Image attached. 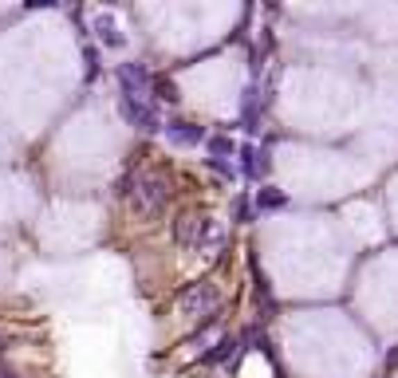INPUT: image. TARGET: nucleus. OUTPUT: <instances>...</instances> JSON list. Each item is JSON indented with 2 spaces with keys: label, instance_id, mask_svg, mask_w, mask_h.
<instances>
[{
  "label": "nucleus",
  "instance_id": "obj_14",
  "mask_svg": "<svg viewBox=\"0 0 398 378\" xmlns=\"http://www.w3.org/2000/svg\"><path fill=\"white\" fill-rule=\"evenodd\" d=\"M237 221H241V225H244V221H253V209H249V201H244V197L237 201Z\"/></svg>",
  "mask_w": 398,
  "mask_h": 378
},
{
  "label": "nucleus",
  "instance_id": "obj_6",
  "mask_svg": "<svg viewBox=\"0 0 398 378\" xmlns=\"http://www.w3.org/2000/svg\"><path fill=\"white\" fill-rule=\"evenodd\" d=\"M119 83H122V95H142L154 79H150V67H146V63H122Z\"/></svg>",
  "mask_w": 398,
  "mask_h": 378
},
{
  "label": "nucleus",
  "instance_id": "obj_7",
  "mask_svg": "<svg viewBox=\"0 0 398 378\" xmlns=\"http://www.w3.org/2000/svg\"><path fill=\"white\" fill-rule=\"evenodd\" d=\"M162 130H166L169 146H181V150L197 146V142L206 138V130H201V126H193V122H169V126H162Z\"/></svg>",
  "mask_w": 398,
  "mask_h": 378
},
{
  "label": "nucleus",
  "instance_id": "obj_10",
  "mask_svg": "<svg viewBox=\"0 0 398 378\" xmlns=\"http://www.w3.org/2000/svg\"><path fill=\"white\" fill-rule=\"evenodd\" d=\"M233 347H237V339H233V335H225V339H221L217 347H213V351L206 354V363H225V359L233 354Z\"/></svg>",
  "mask_w": 398,
  "mask_h": 378
},
{
  "label": "nucleus",
  "instance_id": "obj_13",
  "mask_svg": "<svg viewBox=\"0 0 398 378\" xmlns=\"http://www.w3.org/2000/svg\"><path fill=\"white\" fill-rule=\"evenodd\" d=\"M158 91H162L166 103H178V87H174V83H158Z\"/></svg>",
  "mask_w": 398,
  "mask_h": 378
},
{
  "label": "nucleus",
  "instance_id": "obj_16",
  "mask_svg": "<svg viewBox=\"0 0 398 378\" xmlns=\"http://www.w3.org/2000/svg\"><path fill=\"white\" fill-rule=\"evenodd\" d=\"M0 378H20V375H13V370H4V366H0Z\"/></svg>",
  "mask_w": 398,
  "mask_h": 378
},
{
  "label": "nucleus",
  "instance_id": "obj_8",
  "mask_svg": "<svg viewBox=\"0 0 398 378\" xmlns=\"http://www.w3.org/2000/svg\"><path fill=\"white\" fill-rule=\"evenodd\" d=\"M241 170L249 173V178H260V173H268V162H260V154H256L253 146L241 150Z\"/></svg>",
  "mask_w": 398,
  "mask_h": 378
},
{
  "label": "nucleus",
  "instance_id": "obj_1",
  "mask_svg": "<svg viewBox=\"0 0 398 378\" xmlns=\"http://www.w3.org/2000/svg\"><path fill=\"white\" fill-rule=\"evenodd\" d=\"M126 194H131V205H134L138 217H162L166 205H169V182L162 178V173H146V178H138Z\"/></svg>",
  "mask_w": 398,
  "mask_h": 378
},
{
  "label": "nucleus",
  "instance_id": "obj_2",
  "mask_svg": "<svg viewBox=\"0 0 398 378\" xmlns=\"http://www.w3.org/2000/svg\"><path fill=\"white\" fill-rule=\"evenodd\" d=\"M174 237H178L181 248H217V244L225 241L221 225L213 217H206V213H185V217L174 225Z\"/></svg>",
  "mask_w": 398,
  "mask_h": 378
},
{
  "label": "nucleus",
  "instance_id": "obj_5",
  "mask_svg": "<svg viewBox=\"0 0 398 378\" xmlns=\"http://www.w3.org/2000/svg\"><path fill=\"white\" fill-rule=\"evenodd\" d=\"M91 32H95V36H99V44H103V48H110V51L126 48V36H122L119 20H115L110 12H99L95 20H91Z\"/></svg>",
  "mask_w": 398,
  "mask_h": 378
},
{
  "label": "nucleus",
  "instance_id": "obj_17",
  "mask_svg": "<svg viewBox=\"0 0 398 378\" xmlns=\"http://www.w3.org/2000/svg\"><path fill=\"white\" fill-rule=\"evenodd\" d=\"M0 351H4V335H0Z\"/></svg>",
  "mask_w": 398,
  "mask_h": 378
},
{
  "label": "nucleus",
  "instance_id": "obj_15",
  "mask_svg": "<svg viewBox=\"0 0 398 378\" xmlns=\"http://www.w3.org/2000/svg\"><path fill=\"white\" fill-rule=\"evenodd\" d=\"M390 366H398V351H395V354H386V370H390Z\"/></svg>",
  "mask_w": 398,
  "mask_h": 378
},
{
  "label": "nucleus",
  "instance_id": "obj_3",
  "mask_svg": "<svg viewBox=\"0 0 398 378\" xmlns=\"http://www.w3.org/2000/svg\"><path fill=\"white\" fill-rule=\"evenodd\" d=\"M178 307L185 311L190 319H197V316H217V307H221V292H217V284L213 280H197V284H190V288H181L178 292Z\"/></svg>",
  "mask_w": 398,
  "mask_h": 378
},
{
  "label": "nucleus",
  "instance_id": "obj_4",
  "mask_svg": "<svg viewBox=\"0 0 398 378\" xmlns=\"http://www.w3.org/2000/svg\"><path fill=\"white\" fill-rule=\"evenodd\" d=\"M119 114L126 119V126L142 130V135H158V130H162V119H158V110L150 107L142 95H122V98H119Z\"/></svg>",
  "mask_w": 398,
  "mask_h": 378
},
{
  "label": "nucleus",
  "instance_id": "obj_12",
  "mask_svg": "<svg viewBox=\"0 0 398 378\" xmlns=\"http://www.w3.org/2000/svg\"><path fill=\"white\" fill-rule=\"evenodd\" d=\"M209 166H213V170H217L221 178H233V166H229L225 158H209Z\"/></svg>",
  "mask_w": 398,
  "mask_h": 378
},
{
  "label": "nucleus",
  "instance_id": "obj_9",
  "mask_svg": "<svg viewBox=\"0 0 398 378\" xmlns=\"http://www.w3.org/2000/svg\"><path fill=\"white\" fill-rule=\"evenodd\" d=\"M256 205L260 209H284L288 205V194H280L276 185H265V189L256 194Z\"/></svg>",
  "mask_w": 398,
  "mask_h": 378
},
{
  "label": "nucleus",
  "instance_id": "obj_11",
  "mask_svg": "<svg viewBox=\"0 0 398 378\" xmlns=\"http://www.w3.org/2000/svg\"><path fill=\"white\" fill-rule=\"evenodd\" d=\"M209 154H213V158H225V154H233V138H225V135L209 138Z\"/></svg>",
  "mask_w": 398,
  "mask_h": 378
}]
</instances>
